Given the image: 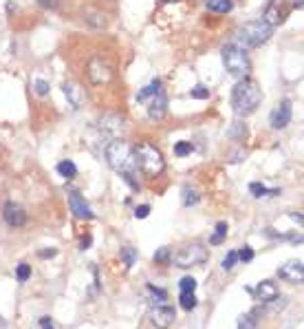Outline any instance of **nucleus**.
<instances>
[{
  "label": "nucleus",
  "mask_w": 304,
  "mask_h": 329,
  "mask_svg": "<svg viewBox=\"0 0 304 329\" xmlns=\"http://www.w3.org/2000/svg\"><path fill=\"white\" fill-rule=\"evenodd\" d=\"M168 113V98L163 95V91L159 95H154L150 100V106H148V118L150 120H163Z\"/></svg>",
  "instance_id": "nucleus-14"
},
{
  "label": "nucleus",
  "mask_w": 304,
  "mask_h": 329,
  "mask_svg": "<svg viewBox=\"0 0 304 329\" xmlns=\"http://www.w3.org/2000/svg\"><path fill=\"white\" fill-rule=\"evenodd\" d=\"M170 247H161L159 252H154V263H170Z\"/></svg>",
  "instance_id": "nucleus-33"
},
{
  "label": "nucleus",
  "mask_w": 304,
  "mask_h": 329,
  "mask_svg": "<svg viewBox=\"0 0 304 329\" xmlns=\"http://www.w3.org/2000/svg\"><path fill=\"white\" fill-rule=\"evenodd\" d=\"M159 93H161V80H152V82L148 84L144 91H139L137 100L139 102H146V100H150V98H154V95H159Z\"/></svg>",
  "instance_id": "nucleus-18"
},
{
  "label": "nucleus",
  "mask_w": 304,
  "mask_h": 329,
  "mask_svg": "<svg viewBox=\"0 0 304 329\" xmlns=\"http://www.w3.org/2000/svg\"><path fill=\"white\" fill-rule=\"evenodd\" d=\"M55 254H57L55 247H51V250H42V252H40V259H53Z\"/></svg>",
  "instance_id": "nucleus-39"
},
{
  "label": "nucleus",
  "mask_w": 304,
  "mask_h": 329,
  "mask_svg": "<svg viewBox=\"0 0 304 329\" xmlns=\"http://www.w3.org/2000/svg\"><path fill=\"white\" fill-rule=\"evenodd\" d=\"M190 95L196 100H207L210 98V89H205V86H194V89L190 91Z\"/></svg>",
  "instance_id": "nucleus-34"
},
{
  "label": "nucleus",
  "mask_w": 304,
  "mask_h": 329,
  "mask_svg": "<svg viewBox=\"0 0 304 329\" xmlns=\"http://www.w3.org/2000/svg\"><path fill=\"white\" fill-rule=\"evenodd\" d=\"M148 215H150V206H148V203H144V206H139V208L135 210V217H137V219H146Z\"/></svg>",
  "instance_id": "nucleus-36"
},
{
  "label": "nucleus",
  "mask_w": 304,
  "mask_h": 329,
  "mask_svg": "<svg viewBox=\"0 0 304 329\" xmlns=\"http://www.w3.org/2000/svg\"><path fill=\"white\" fill-rule=\"evenodd\" d=\"M91 243H93V239H91V237H84V239H82V250H88V247H91Z\"/></svg>",
  "instance_id": "nucleus-40"
},
{
  "label": "nucleus",
  "mask_w": 304,
  "mask_h": 329,
  "mask_svg": "<svg viewBox=\"0 0 304 329\" xmlns=\"http://www.w3.org/2000/svg\"><path fill=\"white\" fill-rule=\"evenodd\" d=\"M166 3H174V0H166Z\"/></svg>",
  "instance_id": "nucleus-43"
},
{
  "label": "nucleus",
  "mask_w": 304,
  "mask_h": 329,
  "mask_svg": "<svg viewBox=\"0 0 304 329\" xmlns=\"http://www.w3.org/2000/svg\"><path fill=\"white\" fill-rule=\"evenodd\" d=\"M207 9L214 13H229L234 9L232 0H207Z\"/></svg>",
  "instance_id": "nucleus-19"
},
{
  "label": "nucleus",
  "mask_w": 304,
  "mask_h": 329,
  "mask_svg": "<svg viewBox=\"0 0 304 329\" xmlns=\"http://www.w3.org/2000/svg\"><path fill=\"white\" fill-rule=\"evenodd\" d=\"M196 279L194 276H183V279L179 281V287H181V292H196Z\"/></svg>",
  "instance_id": "nucleus-30"
},
{
  "label": "nucleus",
  "mask_w": 304,
  "mask_h": 329,
  "mask_svg": "<svg viewBox=\"0 0 304 329\" xmlns=\"http://www.w3.org/2000/svg\"><path fill=\"white\" fill-rule=\"evenodd\" d=\"M236 263H238V254H236V250H229L227 254H225V259H223V267L225 272H232V269L236 267Z\"/></svg>",
  "instance_id": "nucleus-27"
},
{
  "label": "nucleus",
  "mask_w": 304,
  "mask_h": 329,
  "mask_svg": "<svg viewBox=\"0 0 304 329\" xmlns=\"http://www.w3.org/2000/svg\"><path fill=\"white\" fill-rule=\"evenodd\" d=\"M289 217H291L293 221H298V225H302V215H300V212H298V215H295V212H291V215H289Z\"/></svg>",
  "instance_id": "nucleus-41"
},
{
  "label": "nucleus",
  "mask_w": 304,
  "mask_h": 329,
  "mask_svg": "<svg viewBox=\"0 0 304 329\" xmlns=\"http://www.w3.org/2000/svg\"><path fill=\"white\" fill-rule=\"evenodd\" d=\"M291 115H293V106H291V100H282L278 102L276 108L271 111V118L269 124L273 130H282L289 122H291Z\"/></svg>",
  "instance_id": "nucleus-8"
},
{
  "label": "nucleus",
  "mask_w": 304,
  "mask_h": 329,
  "mask_svg": "<svg viewBox=\"0 0 304 329\" xmlns=\"http://www.w3.org/2000/svg\"><path fill=\"white\" fill-rule=\"evenodd\" d=\"M271 33H273V27H269L265 20H251V23L240 27L238 40L245 49H256V47L265 45L271 38Z\"/></svg>",
  "instance_id": "nucleus-4"
},
{
  "label": "nucleus",
  "mask_w": 304,
  "mask_h": 329,
  "mask_svg": "<svg viewBox=\"0 0 304 329\" xmlns=\"http://www.w3.org/2000/svg\"><path fill=\"white\" fill-rule=\"evenodd\" d=\"M220 55H223V64H225V71L229 73L232 78H247V73L251 69L249 64V57L245 53V49L236 47V45H227L220 51Z\"/></svg>",
  "instance_id": "nucleus-5"
},
{
  "label": "nucleus",
  "mask_w": 304,
  "mask_h": 329,
  "mask_svg": "<svg viewBox=\"0 0 304 329\" xmlns=\"http://www.w3.org/2000/svg\"><path fill=\"white\" fill-rule=\"evenodd\" d=\"M179 305L183 307L185 312H192V309H196L198 298H196L194 292H181V296H179Z\"/></svg>",
  "instance_id": "nucleus-21"
},
{
  "label": "nucleus",
  "mask_w": 304,
  "mask_h": 329,
  "mask_svg": "<svg viewBox=\"0 0 304 329\" xmlns=\"http://www.w3.org/2000/svg\"><path fill=\"white\" fill-rule=\"evenodd\" d=\"M104 155H106L108 166L113 168L115 172H119L126 179V184H130L132 188H139L137 184V172H139V164H137V155L135 148L124 142V140H113L106 144L104 148Z\"/></svg>",
  "instance_id": "nucleus-1"
},
{
  "label": "nucleus",
  "mask_w": 304,
  "mask_h": 329,
  "mask_svg": "<svg viewBox=\"0 0 304 329\" xmlns=\"http://www.w3.org/2000/svg\"><path fill=\"white\" fill-rule=\"evenodd\" d=\"M3 219L11 228H20V225L27 223V212H25V208H20L18 203H7L3 208Z\"/></svg>",
  "instance_id": "nucleus-13"
},
{
  "label": "nucleus",
  "mask_w": 304,
  "mask_h": 329,
  "mask_svg": "<svg viewBox=\"0 0 304 329\" xmlns=\"http://www.w3.org/2000/svg\"><path fill=\"white\" fill-rule=\"evenodd\" d=\"M135 155H137V164L139 168L148 175V177H159L166 168V159H163L161 150L157 146H152L150 142H141L135 148Z\"/></svg>",
  "instance_id": "nucleus-3"
},
{
  "label": "nucleus",
  "mask_w": 304,
  "mask_h": 329,
  "mask_svg": "<svg viewBox=\"0 0 304 329\" xmlns=\"http://www.w3.org/2000/svg\"><path fill=\"white\" fill-rule=\"evenodd\" d=\"M137 259H139V254H137L135 247H130V245L121 247V261H124L126 267H132V265L137 263Z\"/></svg>",
  "instance_id": "nucleus-25"
},
{
  "label": "nucleus",
  "mask_w": 304,
  "mask_h": 329,
  "mask_svg": "<svg viewBox=\"0 0 304 329\" xmlns=\"http://www.w3.org/2000/svg\"><path fill=\"white\" fill-rule=\"evenodd\" d=\"M33 89H35V93H38V95H47L51 86H49L47 80H35V82H33Z\"/></svg>",
  "instance_id": "nucleus-35"
},
{
  "label": "nucleus",
  "mask_w": 304,
  "mask_h": 329,
  "mask_svg": "<svg viewBox=\"0 0 304 329\" xmlns=\"http://www.w3.org/2000/svg\"><path fill=\"white\" fill-rule=\"evenodd\" d=\"M16 279H18V283H27L29 279H31V265H29V263H18L16 265Z\"/></svg>",
  "instance_id": "nucleus-26"
},
{
  "label": "nucleus",
  "mask_w": 304,
  "mask_h": 329,
  "mask_svg": "<svg viewBox=\"0 0 304 329\" xmlns=\"http://www.w3.org/2000/svg\"><path fill=\"white\" fill-rule=\"evenodd\" d=\"M69 206H71V212L75 215L77 219H86V221H91V219H95V212L91 210V206L86 203V199L82 197L79 192H73L69 195Z\"/></svg>",
  "instance_id": "nucleus-11"
},
{
  "label": "nucleus",
  "mask_w": 304,
  "mask_h": 329,
  "mask_svg": "<svg viewBox=\"0 0 304 329\" xmlns=\"http://www.w3.org/2000/svg\"><path fill=\"white\" fill-rule=\"evenodd\" d=\"M40 329H55L51 316H42V318H40Z\"/></svg>",
  "instance_id": "nucleus-38"
},
{
  "label": "nucleus",
  "mask_w": 304,
  "mask_h": 329,
  "mask_svg": "<svg viewBox=\"0 0 304 329\" xmlns=\"http://www.w3.org/2000/svg\"><path fill=\"white\" fill-rule=\"evenodd\" d=\"M86 75H88V80H91L93 84H97V86L108 84L110 80H113V75H115V73H113V64H110L106 57L95 55L86 64Z\"/></svg>",
  "instance_id": "nucleus-7"
},
{
  "label": "nucleus",
  "mask_w": 304,
  "mask_h": 329,
  "mask_svg": "<svg viewBox=\"0 0 304 329\" xmlns=\"http://www.w3.org/2000/svg\"><path fill=\"white\" fill-rule=\"evenodd\" d=\"M238 329H256L254 314H242V316L238 318Z\"/></svg>",
  "instance_id": "nucleus-31"
},
{
  "label": "nucleus",
  "mask_w": 304,
  "mask_h": 329,
  "mask_svg": "<svg viewBox=\"0 0 304 329\" xmlns=\"http://www.w3.org/2000/svg\"><path fill=\"white\" fill-rule=\"evenodd\" d=\"M278 276L289 283H302L304 279V263L302 261H287L278 267Z\"/></svg>",
  "instance_id": "nucleus-10"
},
{
  "label": "nucleus",
  "mask_w": 304,
  "mask_h": 329,
  "mask_svg": "<svg viewBox=\"0 0 304 329\" xmlns=\"http://www.w3.org/2000/svg\"><path fill=\"white\" fill-rule=\"evenodd\" d=\"M146 289H148V294H150L152 303H157V305H166V301H168V292H166V289H161V287H154L152 283L148 285Z\"/></svg>",
  "instance_id": "nucleus-24"
},
{
  "label": "nucleus",
  "mask_w": 304,
  "mask_h": 329,
  "mask_svg": "<svg viewBox=\"0 0 304 329\" xmlns=\"http://www.w3.org/2000/svg\"><path fill=\"white\" fill-rule=\"evenodd\" d=\"M249 192L256 197V199H260V197H276V195H280V190L276 188V190H269L267 186H262V184H258V181H254V184H249Z\"/></svg>",
  "instance_id": "nucleus-20"
},
{
  "label": "nucleus",
  "mask_w": 304,
  "mask_h": 329,
  "mask_svg": "<svg viewBox=\"0 0 304 329\" xmlns=\"http://www.w3.org/2000/svg\"><path fill=\"white\" fill-rule=\"evenodd\" d=\"M152 320L157 325L161 327H168V325H172L174 320H176V312H174V307H168V305H157V309L152 312Z\"/></svg>",
  "instance_id": "nucleus-17"
},
{
  "label": "nucleus",
  "mask_w": 304,
  "mask_h": 329,
  "mask_svg": "<svg viewBox=\"0 0 304 329\" xmlns=\"http://www.w3.org/2000/svg\"><path fill=\"white\" fill-rule=\"evenodd\" d=\"M198 199H201V197H198V192L196 190H192V188H185L183 190V206H196L198 203Z\"/></svg>",
  "instance_id": "nucleus-28"
},
{
  "label": "nucleus",
  "mask_w": 304,
  "mask_h": 329,
  "mask_svg": "<svg viewBox=\"0 0 304 329\" xmlns=\"http://www.w3.org/2000/svg\"><path fill=\"white\" fill-rule=\"evenodd\" d=\"M285 18H287V11H285V7H282V0H271V3L267 5L265 13H262V20L269 27H278Z\"/></svg>",
  "instance_id": "nucleus-12"
},
{
  "label": "nucleus",
  "mask_w": 304,
  "mask_h": 329,
  "mask_svg": "<svg viewBox=\"0 0 304 329\" xmlns=\"http://www.w3.org/2000/svg\"><path fill=\"white\" fill-rule=\"evenodd\" d=\"M0 318H3V316H0ZM5 327H7V325L3 323V320H0V329H5Z\"/></svg>",
  "instance_id": "nucleus-42"
},
{
  "label": "nucleus",
  "mask_w": 304,
  "mask_h": 329,
  "mask_svg": "<svg viewBox=\"0 0 304 329\" xmlns=\"http://www.w3.org/2000/svg\"><path fill=\"white\" fill-rule=\"evenodd\" d=\"M44 9H57L60 7V0H38Z\"/></svg>",
  "instance_id": "nucleus-37"
},
{
  "label": "nucleus",
  "mask_w": 304,
  "mask_h": 329,
  "mask_svg": "<svg viewBox=\"0 0 304 329\" xmlns=\"http://www.w3.org/2000/svg\"><path fill=\"white\" fill-rule=\"evenodd\" d=\"M236 254H238V261H242V263H249V261H254V257H256V252L251 250L249 245H242V247H240V250L236 252Z\"/></svg>",
  "instance_id": "nucleus-32"
},
{
  "label": "nucleus",
  "mask_w": 304,
  "mask_h": 329,
  "mask_svg": "<svg viewBox=\"0 0 304 329\" xmlns=\"http://www.w3.org/2000/svg\"><path fill=\"white\" fill-rule=\"evenodd\" d=\"M260 102H262V91L256 80L240 78L238 84L232 89V108L238 118H247V115L256 113Z\"/></svg>",
  "instance_id": "nucleus-2"
},
{
  "label": "nucleus",
  "mask_w": 304,
  "mask_h": 329,
  "mask_svg": "<svg viewBox=\"0 0 304 329\" xmlns=\"http://www.w3.org/2000/svg\"><path fill=\"white\" fill-rule=\"evenodd\" d=\"M57 172H60L62 177H66V179H73L77 175V166L73 164L71 159H64V162L57 164Z\"/></svg>",
  "instance_id": "nucleus-23"
},
{
  "label": "nucleus",
  "mask_w": 304,
  "mask_h": 329,
  "mask_svg": "<svg viewBox=\"0 0 304 329\" xmlns=\"http://www.w3.org/2000/svg\"><path fill=\"white\" fill-rule=\"evenodd\" d=\"M99 128H102V133H106L108 137L117 140V137L124 133V118L117 113H106L99 120Z\"/></svg>",
  "instance_id": "nucleus-9"
},
{
  "label": "nucleus",
  "mask_w": 304,
  "mask_h": 329,
  "mask_svg": "<svg viewBox=\"0 0 304 329\" xmlns=\"http://www.w3.org/2000/svg\"><path fill=\"white\" fill-rule=\"evenodd\" d=\"M192 150H194L192 142H176V144H174V155H176V157H188Z\"/></svg>",
  "instance_id": "nucleus-29"
},
{
  "label": "nucleus",
  "mask_w": 304,
  "mask_h": 329,
  "mask_svg": "<svg viewBox=\"0 0 304 329\" xmlns=\"http://www.w3.org/2000/svg\"><path fill=\"white\" fill-rule=\"evenodd\" d=\"M227 230H229V225H227L225 221L216 223V228H214V235L210 237V243H212V245H220V243L225 241V237H227Z\"/></svg>",
  "instance_id": "nucleus-22"
},
{
  "label": "nucleus",
  "mask_w": 304,
  "mask_h": 329,
  "mask_svg": "<svg viewBox=\"0 0 304 329\" xmlns=\"http://www.w3.org/2000/svg\"><path fill=\"white\" fill-rule=\"evenodd\" d=\"M62 91L66 95V100H69V104L73 108H79L82 104H84V91L79 89V84L75 82H64L62 84Z\"/></svg>",
  "instance_id": "nucleus-16"
},
{
  "label": "nucleus",
  "mask_w": 304,
  "mask_h": 329,
  "mask_svg": "<svg viewBox=\"0 0 304 329\" xmlns=\"http://www.w3.org/2000/svg\"><path fill=\"white\" fill-rule=\"evenodd\" d=\"M205 261H207V250L201 243L185 245L176 257L170 259V263H172L174 267H194V265H201V263H205Z\"/></svg>",
  "instance_id": "nucleus-6"
},
{
  "label": "nucleus",
  "mask_w": 304,
  "mask_h": 329,
  "mask_svg": "<svg viewBox=\"0 0 304 329\" xmlns=\"http://www.w3.org/2000/svg\"><path fill=\"white\" fill-rule=\"evenodd\" d=\"M256 296L260 298L262 303H271V301H278L280 298V289L273 281H260L256 287Z\"/></svg>",
  "instance_id": "nucleus-15"
}]
</instances>
